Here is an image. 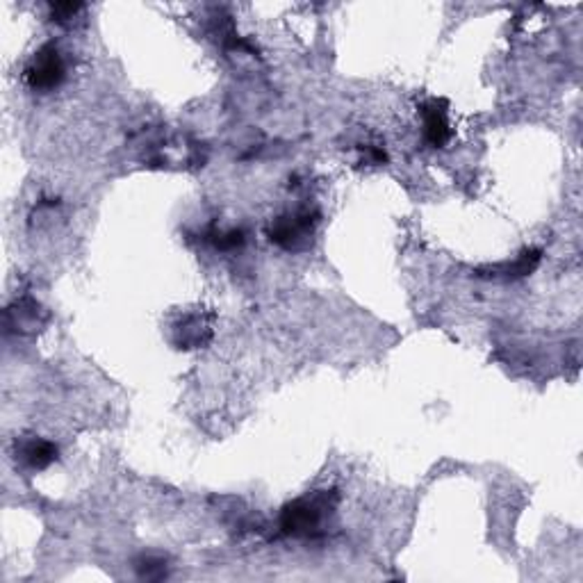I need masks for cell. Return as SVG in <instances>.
I'll use <instances>...</instances> for the list:
<instances>
[{
  "instance_id": "5b68a950",
  "label": "cell",
  "mask_w": 583,
  "mask_h": 583,
  "mask_svg": "<svg viewBox=\"0 0 583 583\" xmlns=\"http://www.w3.org/2000/svg\"><path fill=\"white\" fill-rule=\"evenodd\" d=\"M58 458V447L49 440L30 438L16 444V460L30 469H46Z\"/></svg>"
},
{
  "instance_id": "7a4b0ae2",
  "label": "cell",
  "mask_w": 583,
  "mask_h": 583,
  "mask_svg": "<svg viewBox=\"0 0 583 583\" xmlns=\"http://www.w3.org/2000/svg\"><path fill=\"white\" fill-rule=\"evenodd\" d=\"M326 511V496H304V499H296L289 506H285L283 517H280V526L289 535H305L317 529Z\"/></svg>"
},
{
  "instance_id": "52a82bcc",
  "label": "cell",
  "mask_w": 583,
  "mask_h": 583,
  "mask_svg": "<svg viewBox=\"0 0 583 583\" xmlns=\"http://www.w3.org/2000/svg\"><path fill=\"white\" fill-rule=\"evenodd\" d=\"M540 258H542V253H540L538 249H529V251L522 253V256L517 258V260L513 262V265H504V267H499V269H495V271H499V274L506 276V278H517V276L531 274V271H533L535 267H538Z\"/></svg>"
},
{
  "instance_id": "9c48e42d",
  "label": "cell",
  "mask_w": 583,
  "mask_h": 583,
  "mask_svg": "<svg viewBox=\"0 0 583 583\" xmlns=\"http://www.w3.org/2000/svg\"><path fill=\"white\" fill-rule=\"evenodd\" d=\"M80 10H82L80 3H53V5H50V12H53V16L58 21L71 19V16Z\"/></svg>"
},
{
  "instance_id": "3957f363",
  "label": "cell",
  "mask_w": 583,
  "mask_h": 583,
  "mask_svg": "<svg viewBox=\"0 0 583 583\" xmlns=\"http://www.w3.org/2000/svg\"><path fill=\"white\" fill-rule=\"evenodd\" d=\"M314 223H317V219L310 213L287 214V217L276 219L269 226L267 235H269V240L274 241V244L289 249V251H296V249L305 246L308 237L313 235Z\"/></svg>"
},
{
  "instance_id": "8992f818",
  "label": "cell",
  "mask_w": 583,
  "mask_h": 583,
  "mask_svg": "<svg viewBox=\"0 0 583 583\" xmlns=\"http://www.w3.org/2000/svg\"><path fill=\"white\" fill-rule=\"evenodd\" d=\"M207 338H210V326H207L201 317H187L178 326V338H176V342L180 344V349H194L201 347Z\"/></svg>"
},
{
  "instance_id": "277c9868",
  "label": "cell",
  "mask_w": 583,
  "mask_h": 583,
  "mask_svg": "<svg viewBox=\"0 0 583 583\" xmlns=\"http://www.w3.org/2000/svg\"><path fill=\"white\" fill-rule=\"evenodd\" d=\"M422 116H424L426 141H429L433 149H440V146L447 144L449 135H451V132H449L447 103L433 98V101H429L424 107H422Z\"/></svg>"
},
{
  "instance_id": "6da1fadb",
  "label": "cell",
  "mask_w": 583,
  "mask_h": 583,
  "mask_svg": "<svg viewBox=\"0 0 583 583\" xmlns=\"http://www.w3.org/2000/svg\"><path fill=\"white\" fill-rule=\"evenodd\" d=\"M25 82L37 92H50L64 80L67 76V67H64V58L58 50V46L46 44L32 55V59L25 67Z\"/></svg>"
},
{
  "instance_id": "ba28073f",
  "label": "cell",
  "mask_w": 583,
  "mask_h": 583,
  "mask_svg": "<svg viewBox=\"0 0 583 583\" xmlns=\"http://www.w3.org/2000/svg\"><path fill=\"white\" fill-rule=\"evenodd\" d=\"M214 244H217V249H222V251H232V249L244 244V231L232 228V231L219 232V235L214 237Z\"/></svg>"
}]
</instances>
